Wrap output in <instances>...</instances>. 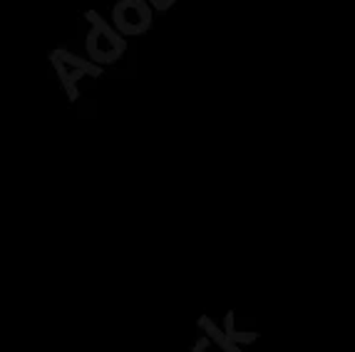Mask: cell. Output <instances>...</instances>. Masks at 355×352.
I'll return each mask as SVG.
<instances>
[]
</instances>
